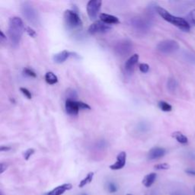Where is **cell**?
Segmentation results:
<instances>
[{
  "label": "cell",
  "instance_id": "cell-1",
  "mask_svg": "<svg viewBox=\"0 0 195 195\" xmlns=\"http://www.w3.org/2000/svg\"><path fill=\"white\" fill-rule=\"evenodd\" d=\"M24 26L22 19L18 17H12L8 22V34L12 46L16 47L22 39Z\"/></svg>",
  "mask_w": 195,
  "mask_h": 195
},
{
  "label": "cell",
  "instance_id": "cell-2",
  "mask_svg": "<svg viewBox=\"0 0 195 195\" xmlns=\"http://www.w3.org/2000/svg\"><path fill=\"white\" fill-rule=\"evenodd\" d=\"M156 12H157V13L159 14L164 20H166V22L174 24V25L178 27V28L182 30V31H189L190 29H191V25H190L188 22H187L185 19L182 18L174 16V15H171L167 10L162 8L160 6H158L156 7Z\"/></svg>",
  "mask_w": 195,
  "mask_h": 195
},
{
  "label": "cell",
  "instance_id": "cell-3",
  "mask_svg": "<svg viewBox=\"0 0 195 195\" xmlns=\"http://www.w3.org/2000/svg\"><path fill=\"white\" fill-rule=\"evenodd\" d=\"M21 10H22L23 16L29 23L34 26H38V24H40V18L38 12L31 3H27V2L22 3Z\"/></svg>",
  "mask_w": 195,
  "mask_h": 195
},
{
  "label": "cell",
  "instance_id": "cell-4",
  "mask_svg": "<svg viewBox=\"0 0 195 195\" xmlns=\"http://www.w3.org/2000/svg\"><path fill=\"white\" fill-rule=\"evenodd\" d=\"M64 21L66 26L70 29L80 28L82 26V22L78 14L72 10H66L64 12Z\"/></svg>",
  "mask_w": 195,
  "mask_h": 195
},
{
  "label": "cell",
  "instance_id": "cell-5",
  "mask_svg": "<svg viewBox=\"0 0 195 195\" xmlns=\"http://www.w3.org/2000/svg\"><path fill=\"white\" fill-rule=\"evenodd\" d=\"M157 50L162 54H170L176 52L179 49V44L174 40H166L158 44Z\"/></svg>",
  "mask_w": 195,
  "mask_h": 195
},
{
  "label": "cell",
  "instance_id": "cell-6",
  "mask_svg": "<svg viewBox=\"0 0 195 195\" xmlns=\"http://www.w3.org/2000/svg\"><path fill=\"white\" fill-rule=\"evenodd\" d=\"M131 25L136 31L146 32L150 28L151 23L148 19L143 18H133L131 21Z\"/></svg>",
  "mask_w": 195,
  "mask_h": 195
},
{
  "label": "cell",
  "instance_id": "cell-7",
  "mask_svg": "<svg viewBox=\"0 0 195 195\" xmlns=\"http://www.w3.org/2000/svg\"><path fill=\"white\" fill-rule=\"evenodd\" d=\"M102 2L101 0H90L87 3L86 10L89 18L91 20H95L98 17L100 9H101Z\"/></svg>",
  "mask_w": 195,
  "mask_h": 195
},
{
  "label": "cell",
  "instance_id": "cell-8",
  "mask_svg": "<svg viewBox=\"0 0 195 195\" xmlns=\"http://www.w3.org/2000/svg\"><path fill=\"white\" fill-rule=\"evenodd\" d=\"M133 48V44L130 40H121L116 44L115 52L120 56H126L131 52Z\"/></svg>",
  "mask_w": 195,
  "mask_h": 195
},
{
  "label": "cell",
  "instance_id": "cell-9",
  "mask_svg": "<svg viewBox=\"0 0 195 195\" xmlns=\"http://www.w3.org/2000/svg\"><path fill=\"white\" fill-rule=\"evenodd\" d=\"M111 29L108 24L104 23L101 21H97L94 23L91 24L89 28V32L91 34H103L109 31Z\"/></svg>",
  "mask_w": 195,
  "mask_h": 195
},
{
  "label": "cell",
  "instance_id": "cell-10",
  "mask_svg": "<svg viewBox=\"0 0 195 195\" xmlns=\"http://www.w3.org/2000/svg\"><path fill=\"white\" fill-rule=\"evenodd\" d=\"M65 108H66V112H67L69 115H77L80 110V101H72V100H66Z\"/></svg>",
  "mask_w": 195,
  "mask_h": 195
},
{
  "label": "cell",
  "instance_id": "cell-11",
  "mask_svg": "<svg viewBox=\"0 0 195 195\" xmlns=\"http://www.w3.org/2000/svg\"><path fill=\"white\" fill-rule=\"evenodd\" d=\"M126 154L125 152H121L117 155V161L114 164L110 166V168L111 170H120L123 168L126 164Z\"/></svg>",
  "mask_w": 195,
  "mask_h": 195
},
{
  "label": "cell",
  "instance_id": "cell-12",
  "mask_svg": "<svg viewBox=\"0 0 195 195\" xmlns=\"http://www.w3.org/2000/svg\"><path fill=\"white\" fill-rule=\"evenodd\" d=\"M166 149L161 148V147H154L149 150L148 153V158L150 160H155V159H160L163 157L166 154Z\"/></svg>",
  "mask_w": 195,
  "mask_h": 195
},
{
  "label": "cell",
  "instance_id": "cell-13",
  "mask_svg": "<svg viewBox=\"0 0 195 195\" xmlns=\"http://www.w3.org/2000/svg\"><path fill=\"white\" fill-rule=\"evenodd\" d=\"M73 188V185L71 184H63L55 187L52 191H49L46 195H62L66 192V191H69Z\"/></svg>",
  "mask_w": 195,
  "mask_h": 195
},
{
  "label": "cell",
  "instance_id": "cell-14",
  "mask_svg": "<svg viewBox=\"0 0 195 195\" xmlns=\"http://www.w3.org/2000/svg\"><path fill=\"white\" fill-rule=\"evenodd\" d=\"M100 19L101 22L107 24H115L119 23V19L114 15H108L106 13H101L100 15Z\"/></svg>",
  "mask_w": 195,
  "mask_h": 195
},
{
  "label": "cell",
  "instance_id": "cell-15",
  "mask_svg": "<svg viewBox=\"0 0 195 195\" xmlns=\"http://www.w3.org/2000/svg\"><path fill=\"white\" fill-rule=\"evenodd\" d=\"M139 60V55L137 54L131 56L125 63V69L126 72H132L134 69L135 65L136 64Z\"/></svg>",
  "mask_w": 195,
  "mask_h": 195
},
{
  "label": "cell",
  "instance_id": "cell-16",
  "mask_svg": "<svg viewBox=\"0 0 195 195\" xmlns=\"http://www.w3.org/2000/svg\"><path fill=\"white\" fill-rule=\"evenodd\" d=\"M71 54V53L67 51V50H63V51L55 54L53 57V59L56 63H63L69 57Z\"/></svg>",
  "mask_w": 195,
  "mask_h": 195
},
{
  "label": "cell",
  "instance_id": "cell-17",
  "mask_svg": "<svg viewBox=\"0 0 195 195\" xmlns=\"http://www.w3.org/2000/svg\"><path fill=\"white\" fill-rule=\"evenodd\" d=\"M156 174L154 173V172H152V173H149L147 175H146L143 179V182L142 183L146 187H149L153 184L154 182H155L156 179Z\"/></svg>",
  "mask_w": 195,
  "mask_h": 195
},
{
  "label": "cell",
  "instance_id": "cell-18",
  "mask_svg": "<svg viewBox=\"0 0 195 195\" xmlns=\"http://www.w3.org/2000/svg\"><path fill=\"white\" fill-rule=\"evenodd\" d=\"M172 136H173L178 143L182 144H186L188 142L187 136H184L183 133L179 132V131H176V132L172 133Z\"/></svg>",
  "mask_w": 195,
  "mask_h": 195
},
{
  "label": "cell",
  "instance_id": "cell-19",
  "mask_svg": "<svg viewBox=\"0 0 195 195\" xmlns=\"http://www.w3.org/2000/svg\"><path fill=\"white\" fill-rule=\"evenodd\" d=\"M45 80L49 85H54V84L57 83L58 78L57 75L52 72H47L45 74Z\"/></svg>",
  "mask_w": 195,
  "mask_h": 195
},
{
  "label": "cell",
  "instance_id": "cell-20",
  "mask_svg": "<svg viewBox=\"0 0 195 195\" xmlns=\"http://www.w3.org/2000/svg\"><path fill=\"white\" fill-rule=\"evenodd\" d=\"M93 177H94V172H89V173L86 175L85 178H84L80 182V184H79V187H85V185H87V184H90L91 182H92Z\"/></svg>",
  "mask_w": 195,
  "mask_h": 195
},
{
  "label": "cell",
  "instance_id": "cell-21",
  "mask_svg": "<svg viewBox=\"0 0 195 195\" xmlns=\"http://www.w3.org/2000/svg\"><path fill=\"white\" fill-rule=\"evenodd\" d=\"M177 86H178V83H177V81L175 80V79L174 78L168 79V82H167V88H168L169 92H175L177 89Z\"/></svg>",
  "mask_w": 195,
  "mask_h": 195
},
{
  "label": "cell",
  "instance_id": "cell-22",
  "mask_svg": "<svg viewBox=\"0 0 195 195\" xmlns=\"http://www.w3.org/2000/svg\"><path fill=\"white\" fill-rule=\"evenodd\" d=\"M159 108L162 110V111H165V112H169L172 110V105H169L168 103L166 102V101H159Z\"/></svg>",
  "mask_w": 195,
  "mask_h": 195
},
{
  "label": "cell",
  "instance_id": "cell-23",
  "mask_svg": "<svg viewBox=\"0 0 195 195\" xmlns=\"http://www.w3.org/2000/svg\"><path fill=\"white\" fill-rule=\"evenodd\" d=\"M190 25L195 26V9L192 10L189 12V14L187 15V19H186Z\"/></svg>",
  "mask_w": 195,
  "mask_h": 195
},
{
  "label": "cell",
  "instance_id": "cell-24",
  "mask_svg": "<svg viewBox=\"0 0 195 195\" xmlns=\"http://www.w3.org/2000/svg\"><path fill=\"white\" fill-rule=\"evenodd\" d=\"M67 100H72V101H75L77 98L76 92L72 89L71 91H68L67 92Z\"/></svg>",
  "mask_w": 195,
  "mask_h": 195
},
{
  "label": "cell",
  "instance_id": "cell-25",
  "mask_svg": "<svg viewBox=\"0 0 195 195\" xmlns=\"http://www.w3.org/2000/svg\"><path fill=\"white\" fill-rule=\"evenodd\" d=\"M169 165L167 164V163H159V164L156 165L154 168L157 170H167L169 168Z\"/></svg>",
  "mask_w": 195,
  "mask_h": 195
},
{
  "label": "cell",
  "instance_id": "cell-26",
  "mask_svg": "<svg viewBox=\"0 0 195 195\" xmlns=\"http://www.w3.org/2000/svg\"><path fill=\"white\" fill-rule=\"evenodd\" d=\"M34 153V149H28L24 152V158L25 160H28L29 158L31 157L33 154Z\"/></svg>",
  "mask_w": 195,
  "mask_h": 195
},
{
  "label": "cell",
  "instance_id": "cell-27",
  "mask_svg": "<svg viewBox=\"0 0 195 195\" xmlns=\"http://www.w3.org/2000/svg\"><path fill=\"white\" fill-rule=\"evenodd\" d=\"M20 91L26 98H28V99H31V98H32V95H31V92H30L28 89L22 87V88H20Z\"/></svg>",
  "mask_w": 195,
  "mask_h": 195
},
{
  "label": "cell",
  "instance_id": "cell-28",
  "mask_svg": "<svg viewBox=\"0 0 195 195\" xmlns=\"http://www.w3.org/2000/svg\"><path fill=\"white\" fill-rule=\"evenodd\" d=\"M23 73L25 75H28L30 77H33V78H35L37 76L36 73H34V71H33L32 69H29V68H24L23 70Z\"/></svg>",
  "mask_w": 195,
  "mask_h": 195
},
{
  "label": "cell",
  "instance_id": "cell-29",
  "mask_svg": "<svg viewBox=\"0 0 195 195\" xmlns=\"http://www.w3.org/2000/svg\"><path fill=\"white\" fill-rule=\"evenodd\" d=\"M149 69V66L146 63H141L140 65V70L143 73H146Z\"/></svg>",
  "mask_w": 195,
  "mask_h": 195
},
{
  "label": "cell",
  "instance_id": "cell-30",
  "mask_svg": "<svg viewBox=\"0 0 195 195\" xmlns=\"http://www.w3.org/2000/svg\"><path fill=\"white\" fill-rule=\"evenodd\" d=\"M108 188L110 193H115L116 191H117V186H116V184L115 183H113V182H110V183L108 184Z\"/></svg>",
  "mask_w": 195,
  "mask_h": 195
},
{
  "label": "cell",
  "instance_id": "cell-31",
  "mask_svg": "<svg viewBox=\"0 0 195 195\" xmlns=\"http://www.w3.org/2000/svg\"><path fill=\"white\" fill-rule=\"evenodd\" d=\"M25 31L29 36L32 37V38H34V37L36 36V34H37L36 32H35L34 30H33L31 27H26Z\"/></svg>",
  "mask_w": 195,
  "mask_h": 195
},
{
  "label": "cell",
  "instance_id": "cell-32",
  "mask_svg": "<svg viewBox=\"0 0 195 195\" xmlns=\"http://www.w3.org/2000/svg\"><path fill=\"white\" fill-rule=\"evenodd\" d=\"M6 168H7V165L6 164V163L2 162L1 163V174H3V172L6 171Z\"/></svg>",
  "mask_w": 195,
  "mask_h": 195
},
{
  "label": "cell",
  "instance_id": "cell-33",
  "mask_svg": "<svg viewBox=\"0 0 195 195\" xmlns=\"http://www.w3.org/2000/svg\"><path fill=\"white\" fill-rule=\"evenodd\" d=\"M185 172L190 175H194V176H195V170L194 169H187L185 170Z\"/></svg>",
  "mask_w": 195,
  "mask_h": 195
},
{
  "label": "cell",
  "instance_id": "cell-34",
  "mask_svg": "<svg viewBox=\"0 0 195 195\" xmlns=\"http://www.w3.org/2000/svg\"><path fill=\"white\" fill-rule=\"evenodd\" d=\"M11 149V148H10L9 146H1V148H0V151L1 152H4V151H8Z\"/></svg>",
  "mask_w": 195,
  "mask_h": 195
},
{
  "label": "cell",
  "instance_id": "cell-35",
  "mask_svg": "<svg viewBox=\"0 0 195 195\" xmlns=\"http://www.w3.org/2000/svg\"><path fill=\"white\" fill-rule=\"evenodd\" d=\"M171 195H182V194H180V193H177V192H175V193H172V194Z\"/></svg>",
  "mask_w": 195,
  "mask_h": 195
},
{
  "label": "cell",
  "instance_id": "cell-36",
  "mask_svg": "<svg viewBox=\"0 0 195 195\" xmlns=\"http://www.w3.org/2000/svg\"><path fill=\"white\" fill-rule=\"evenodd\" d=\"M194 192H195V187H194Z\"/></svg>",
  "mask_w": 195,
  "mask_h": 195
},
{
  "label": "cell",
  "instance_id": "cell-37",
  "mask_svg": "<svg viewBox=\"0 0 195 195\" xmlns=\"http://www.w3.org/2000/svg\"><path fill=\"white\" fill-rule=\"evenodd\" d=\"M126 195H132V194H126Z\"/></svg>",
  "mask_w": 195,
  "mask_h": 195
},
{
  "label": "cell",
  "instance_id": "cell-38",
  "mask_svg": "<svg viewBox=\"0 0 195 195\" xmlns=\"http://www.w3.org/2000/svg\"><path fill=\"white\" fill-rule=\"evenodd\" d=\"M82 195H87V194H82Z\"/></svg>",
  "mask_w": 195,
  "mask_h": 195
}]
</instances>
